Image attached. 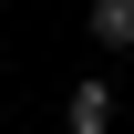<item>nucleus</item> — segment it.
<instances>
[{
  "instance_id": "f257e3e1",
  "label": "nucleus",
  "mask_w": 134,
  "mask_h": 134,
  "mask_svg": "<svg viewBox=\"0 0 134 134\" xmlns=\"http://www.w3.org/2000/svg\"><path fill=\"white\" fill-rule=\"evenodd\" d=\"M62 134H114V83H72V103H62Z\"/></svg>"
},
{
  "instance_id": "f03ea898",
  "label": "nucleus",
  "mask_w": 134,
  "mask_h": 134,
  "mask_svg": "<svg viewBox=\"0 0 134 134\" xmlns=\"http://www.w3.org/2000/svg\"><path fill=\"white\" fill-rule=\"evenodd\" d=\"M93 41L103 52H134V0H93Z\"/></svg>"
}]
</instances>
